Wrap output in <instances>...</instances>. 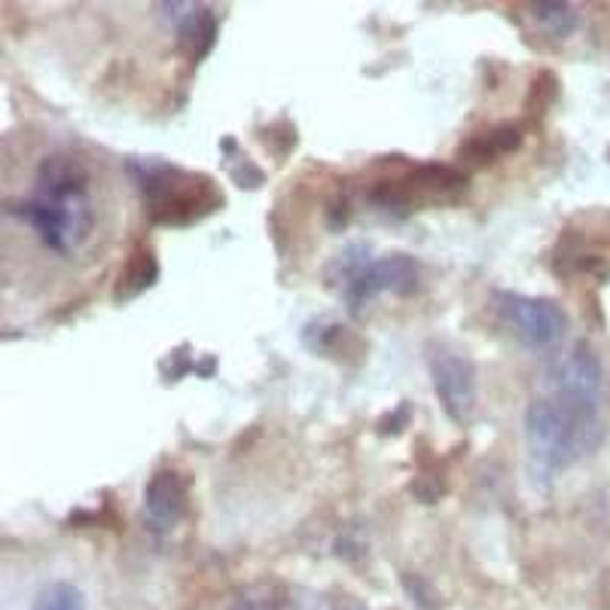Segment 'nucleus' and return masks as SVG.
Returning <instances> with one entry per match:
<instances>
[{
  "mask_svg": "<svg viewBox=\"0 0 610 610\" xmlns=\"http://www.w3.org/2000/svg\"><path fill=\"white\" fill-rule=\"evenodd\" d=\"M7 214L37 232L49 251L73 254L92 235L95 214L89 199V171L83 162L65 153L46 157L37 169L34 196L10 199Z\"/></svg>",
  "mask_w": 610,
  "mask_h": 610,
  "instance_id": "obj_1",
  "label": "nucleus"
},
{
  "mask_svg": "<svg viewBox=\"0 0 610 610\" xmlns=\"http://www.w3.org/2000/svg\"><path fill=\"white\" fill-rule=\"evenodd\" d=\"M605 440L598 403L568 394H538L526 410V446L543 473L571 468Z\"/></svg>",
  "mask_w": 610,
  "mask_h": 610,
  "instance_id": "obj_2",
  "label": "nucleus"
},
{
  "mask_svg": "<svg viewBox=\"0 0 610 610\" xmlns=\"http://www.w3.org/2000/svg\"><path fill=\"white\" fill-rule=\"evenodd\" d=\"M128 174L141 189L143 211L159 227H189L223 205L211 177L169 165L165 159H128Z\"/></svg>",
  "mask_w": 610,
  "mask_h": 610,
  "instance_id": "obj_3",
  "label": "nucleus"
},
{
  "mask_svg": "<svg viewBox=\"0 0 610 610\" xmlns=\"http://www.w3.org/2000/svg\"><path fill=\"white\" fill-rule=\"evenodd\" d=\"M495 312L500 318V324L507 326L513 336L531 352L555 348L568 336V312L555 299L500 290V294H495Z\"/></svg>",
  "mask_w": 610,
  "mask_h": 610,
  "instance_id": "obj_4",
  "label": "nucleus"
},
{
  "mask_svg": "<svg viewBox=\"0 0 610 610\" xmlns=\"http://www.w3.org/2000/svg\"><path fill=\"white\" fill-rule=\"evenodd\" d=\"M430 379H434V391L446 415L454 425H470L476 403H480V379H476L473 360L468 355L440 348L430 355Z\"/></svg>",
  "mask_w": 610,
  "mask_h": 610,
  "instance_id": "obj_5",
  "label": "nucleus"
},
{
  "mask_svg": "<svg viewBox=\"0 0 610 610\" xmlns=\"http://www.w3.org/2000/svg\"><path fill=\"white\" fill-rule=\"evenodd\" d=\"M422 281V269L410 254H388L379 260H369V266L357 275L352 285L342 290V299L348 312H360L369 299L379 294H394V297H412Z\"/></svg>",
  "mask_w": 610,
  "mask_h": 610,
  "instance_id": "obj_6",
  "label": "nucleus"
},
{
  "mask_svg": "<svg viewBox=\"0 0 610 610\" xmlns=\"http://www.w3.org/2000/svg\"><path fill=\"white\" fill-rule=\"evenodd\" d=\"M543 394H568V398L601 400V388H605V367L592 352V345L577 342L568 355L555 357L550 367L543 369Z\"/></svg>",
  "mask_w": 610,
  "mask_h": 610,
  "instance_id": "obj_7",
  "label": "nucleus"
},
{
  "mask_svg": "<svg viewBox=\"0 0 610 610\" xmlns=\"http://www.w3.org/2000/svg\"><path fill=\"white\" fill-rule=\"evenodd\" d=\"M189 510V485L177 470L162 468L143 488V516L153 531H174Z\"/></svg>",
  "mask_w": 610,
  "mask_h": 610,
  "instance_id": "obj_8",
  "label": "nucleus"
},
{
  "mask_svg": "<svg viewBox=\"0 0 610 610\" xmlns=\"http://www.w3.org/2000/svg\"><path fill=\"white\" fill-rule=\"evenodd\" d=\"M174 31H177V49L189 61H202L214 49V43H217V15L208 7L196 3V10L186 15Z\"/></svg>",
  "mask_w": 610,
  "mask_h": 610,
  "instance_id": "obj_9",
  "label": "nucleus"
},
{
  "mask_svg": "<svg viewBox=\"0 0 610 610\" xmlns=\"http://www.w3.org/2000/svg\"><path fill=\"white\" fill-rule=\"evenodd\" d=\"M519 143H522V131L507 123V126L492 128V131L476 135L473 141L464 143V147L458 150V159H461V162H470V165H485V162H495V159L504 157V153L519 150Z\"/></svg>",
  "mask_w": 610,
  "mask_h": 610,
  "instance_id": "obj_10",
  "label": "nucleus"
},
{
  "mask_svg": "<svg viewBox=\"0 0 610 610\" xmlns=\"http://www.w3.org/2000/svg\"><path fill=\"white\" fill-rule=\"evenodd\" d=\"M159 278V263L150 248H138L131 251V256L126 260V266L119 272V281H116L114 299L116 302H128V299L141 297L143 290L157 285Z\"/></svg>",
  "mask_w": 610,
  "mask_h": 610,
  "instance_id": "obj_11",
  "label": "nucleus"
},
{
  "mask_svg": "<svg viewBox=\"0 0 610 610\" xmlns=\"http://www.w3.org/2000/svg\"><path fill=\"white\" fill-rule=\"evenodd\" d=\"M531 19L540 31H546L555 41H568L574 31L580 28V15L571 3H531Z\"/></svg>",
  "mask_w": 610,
  "mask_h": 610,
  "instance_id": "obj_12",
  "label": "nucleus"
},
{
  "mask_svg": "<svg viewBox=\"0 0 610 610\" xmlns=\"http://www.w3.org/2000/svg\"><path fill=\"white\" fill-rule=\"evenodd\" d=\"M31 610H89L85 608V596L73 586V583H49L43 586Z\"/></svg>",
  "mask_w": 610,
  "mask_h": 610,
  "instance_id": "obj_13",
  "label": "nucleus"
},
{
  "mask_svg": "<svg viewBox=\"0 0 610 610\" xmlns=\"http://www.w3.org/2000/svg\"><path fill=\"white\" fill-rule=\"evenodd\" d=\"M400 583L406 589V596L418 610H440L442 598L437 592V586L427 580L425 574H415V571H403L400 574Z\"/></svg>",
  "mask_w": 610,
  "mask_h": 610,
  "instance_id": "obj_14",
  "label": "nucleus"
},
{
  "mask_svg": "<svg viewBox=\"0 0 610 610\" xmlns=\"http://www.w3.org/2000/svg\"><path fill=\"white\" fill-rule=\"evenodd\" d=\"M227 169L232 174V181L239 186H248V189H256V186L263 184V171L256 169L251 159L239 153V147H235V157L227 159Z\"/></svg>",
  "mask_w": 610,
  "mask_h": 610,
  "instance_id": "obj_15",
  "label": "nucleus"
},
{
  "mask_svg": "<svg viewBox=\"0 0 610 610\" xmlns=\"http://www.w3.org/2000/svg\"><path fill=\"white\" fill-rule=\"evenodd\" d=\"M410 422H412V406L410 403H400L398 410L391 412V415H384L382 422H379V434H400L403 427H410Z\"/></svg>",
  "mask_w": 610,
  "mask_h": 610,
  "instance_id": "obj_16",
  "label": "nucleus"
},
{
  "mask_svg": "<svg viewBox=\"0 0 610 610\" xmlns=\"http://www.w3.org/2000/svg\"><path fill=\"white\" fill-rule=\"evenodd\" d=\"M348 202L345 199H336L330 202V208H326V227L330 229H342L345 223H348Z\"/></svg>",
  "mask_w": 610,
  "mask_h": 610,
  "instance_id": "obj_17",
  "label": "nucleus"
},
{
  "mask_svg": "<svg viewBox=\"0 0 610 610\" xmlns=\"http://www.w3.org/2000/svg\"><path fill=\"white\" fill-rule=\"evenodd\" d=\"M227 610H278L272 601L266 598H254V596H239Z\"/></svg>",
  "mask_w": 610,
  "mask_h": 610,
  "instance_id": "obj_18",
  "label": "nucleus"
},
{
  "mask_svg": "<svg viewBox=\"0 0 610 610\" xmlns=\"http://www.w3.org/2000/svg\"><path fill=\"white\" fill-rule=\"evenodd\" d=\"M336 553L345 555V559H360V555H364V546H360V543H355V540L339 538V540H336Z\"/></svg>",
  "mask_w": 610,
  "mask_h": 610,
  "instance_id": "obj_19",
  "label": "nucleus"
},
{
  "mask_svg": "<svg viewBox=\"0 0 610 610\" xmlns=\"http://www.w3.org/2000/svg\"><path fill=\"white\" fill-rule=\"evenodd\" d=\"M330 610H369L360 598H355V596H339V598H333V605H330Z\"/></svg>",
  "mask_w": 610,
  "mask_h": 610,
  "instance_id": "obj_20",
  "label": "nucleus"
}]
</instances>
